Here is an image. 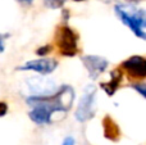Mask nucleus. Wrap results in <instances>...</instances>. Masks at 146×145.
I'll return each mask as SVG.
<instances>
[{
	"mask_svg": "<svg viewBox=\"0 0 146 145\" xmlns=\"http://www.w3.org/2000/svg\"><path fill=\"white\" fill-rule=\"evenodd\" d=\"M74 100V90L69 85H63L55 92L48 95H31L26 99L31 107L28 117L38 126L50 125L51 117L55 112L67 113Z\"/></svg>",
	"mask_w": 146,
	"mask_h": 145,
	"instance_id": "1",
	"label": "nucleus"
},
{
	"mask_svg": "<svg viewBox=\"0 0 146 145\" xmlns=\"http://www.w3.org/2000/svg\"><path fill=\"white\" fill-rule=\"evenodd\" d=\"M114 12L122 21V23L128 26L137 37L146 39V12L142 8H136L133 4H118L114 7Z\"/></svg>",
	"mask_w": 146,
	"mask_h": 145,
	"instance_id": "2",
	"label": "nucleus"
},
{
	"mask_svg": "<svg viewBox=\"0 0 146 145\" xmlns=\"http://www.w3.org/2000/svg\"><path fill=\"white\" fill-rule=\"evenodd\" d=\"M55 43L60 55L71 58L78 54V35L66 23L56 28Z\"/></svg>",
	"mask_w": 146,
	"mask_h": 145,
	"instance_id": "3",
	"label": "nucleus"
},
{
	"mask_svg": "<svg viewBox=\"0 0 146 145\" xmlns=\"http://www.w3.org/2000/svg\"><path fill=\"white\" fill-rule=\"evenodd\" d=\"M96 112V87L94 85H87L83 90L78 107L76 109L74 117L78 122H87L95 116Z\"/></svg>",
	"mask_w": 146,
	"mask_h": 145,
	"instance_id": "4",
	"label": "nucleus"
},
{
	"mask_svg": "<svg viewBox=\"0 0 146 145\" xmlns=\"http://www.w3.org/2000/svg\"><path fill=\"white\" fill-rule=\"evenodd\" d=\"M58 67V61L53 58H45L41 57L38 59H33V61H28L26 63L18 66L17 71H33L40 73L41 76H46L50 74L51 72H54Z\"/></svg>",
	"mask_w": 146,
	"mask_h": 145,
	"instance_id": "5",
	"label": "nucleus"
},
{
	"mask_svg": "<svg viewBox=\"0 0 146 145\" xmlns=\"http://www.w3.org/2000/svg\"><path fill=\"white\" fill-rule=\"evenodd\" d=\"M122 68L131 78L142 80L146 77V59L141 55H132L122 62Z\"/></svg>",
	"mask_w": 146,
	"mask_h": 145,
	"instance_id": "6",
	"label": "nucleus"
},
{
	"mask_svg": "<svg viewBox=\"0 0 146 145\" xmlns=\"http://www.w3.org/2000/svg\"><path fill=\"white\" fill-rule=\"evenodd\" d=\"M82 63L88 72V76L92 80H96L106 68H108V59L100 55H83Z\"/></svg>",
	"mask_w": 146,
	"mask_h": 145,
	"instance_id": "7",
	"label": "nucleus"
},
{
	"mask_svg": "<svg viewBox=\"0 0 146 145\" xmlns=\"http://www.w3.org/2000/svg\"><path fill=\"white\" fill-rule=\"evenodd\" d=\"M122 80H123V73L119 68H115L110 72V80L108 82H101L100 87L105 91V94L108 96H113L121 86Z\"/></svg>",
	"mask_w": 146,
	"mask_h": 145,
	"instance_id": "8",
	"label": "nucleus"
},
{
	"mask_svg": "<svg viewBox=\"0 0 146 145\" xmlns=\"http://www.w3.org/2000/svg\"><path fill=\"white\" fill-rule=\"evenodd\" d=\"M103 130L104 138H106L110 141H118L121 138V130L119 126L110 116H105L103 118Z\"/></svg>",
	"mask_w": 146,
	"mask_h": 145,
	"instance_id": "9",
	"label": "nucleus"
},
{
	"mask_svg": "<svg viewBox=\"0 0 146 145\" xmlns=\"http://www.w3.org/2000/svg\"><path fill=\"white\" fill-rule=\"evenodd\" d=\"M66 1L67 0H44V4L50 9H59V8L64 7Z\"/></svg>",
	"mask_w": 146,
	"mask_h": 145,
	"instance_id": "10",
	"label": "nucleus"
},
{
	"mask_svg": "<svg viewBox=\"0 0 146 145\" xmlns=\"http://www.w3.org/2000/svg\"><path fill=\"white\" fill-rule=\"evenodd\" d=\"M51 50H53V46H51L50 44H48V45L40 46V48L36 50V54H37L38 57H45V55H48L49 53H51Z\"/></svg>",
	"mask_w": 146,
	"mask_h": 145,
	"instance_id": "11",
	"label": "nucleus"
},
{
	"mask_svg": "<svg viewBox=\"0 0 146 145\" xmlns=\"http://www.w3.org/2000/svg\"><path fill=\"white\" fill-rule=\"evenodd\" d=\"M131 87L135 89L142 98H146V85L142 84V82H139V84H131Z\"/></svg>",
	"mask_w": 146,
	"mask_h": 145,
	"instance_id": "12",
	"label": "nucleus"
},
{
	"mask_svg": "<svg viewBox=\"0 0 146 145\" xmlns=\"http://www.w3.org/2000/svg\"><path fill=\"white\" fill-rule=\"evenodd\" d=\"M10 37V33H0V54L5 50V40Z\"/></svg>",
	"mask_w": 146,
	"mask_h": 145,
	"instance_id": "13",
	"label": "nucleus"
},
{
	"mask_svg": "<svg viewBox=\"0 0 146 145\" xmlns=\"http://www.w3.org/2000/svg\"><path fill=\"white\" fill-rule=\"evenodd\" d=\"M8 113V104L5 102H0V117H4Z\"/></svg>",
	"mask_w": 146,
	"mask_h": 145,
	"instance_id": "14",
	"label": "nucleus"
},
{
	"mask_svg": "<svg viewBox=\"0 0 146 145\" xmlns=\"http://www.w3.org/2000/svg\"><path fill=\"white\" fill-rule=\"evenodd\" d=\"M74 144H76L74 139L71 138V136H68V138L64 139V141H63V144H62V145H74Z\"/></svg>",
	"mask_w": 146,
	"mask_h": 145,
	"instance_id": "15",
	"label": "nucleus"
},
{
	"mask_svg": "<svg viewBox=\"0 0 146 145\" xmlns=\"http://www.w3.org/2000/svg\"><path fill=\"white\" fill-rule=\"evenodd\" d=\"M68 18H69V10H63V19H64V23L68 21Z\"/></svg>",
	"mask_w": 146,
	"mask_h": 145,
	"instance_id": "16",
	"label": "nucleus"
},
{
	"mask_svg": "<svg viewBox=\"0 0 146 145\" xmlns=\"http://www.w3.org/2000/svg\"><path fill=\"white\" fill-rule=\"evenodd\" d=\"M18 3H21V4H26V5H30L33 3V0H17Z\"/></svg>",
	"mask_w": 146,
	"mask_h": 145,
	"instance_id": "17",
	"label": "nucleus"
},
{
	"mask_svg": "<svg viewBox=\"0 0 146 145\" xmlns=\"http://www.w3.org/2000/svg\"><path fill=\"white\" fill-rule=\"evenodd\" d=\"M127 3H129V4H137V3L142 1V0H126Z\"/></svg>",
	"mask_w": 146,
	"mask_h": 145,
	"instance_id": "18",
	"label": "nucleus"
},
{
	"mask_svg": "<svg viewBox=\"0 0 146 145\" xmlns=\"http://www.w3.org/2000/svg\"><path fill=\"white\" fill-rule=\"evenodd\" d=\"M100 1H103V3H110L111 0H100Z\"/></svg>",
	"mask_w": 146,
	"mask_h": 145,
	"instance_id": "19",
	"label": "nucleus"
},
{
	"mask_svg": "<svg viewBox=\"0 0 146 145\" xmlns=\"http://www.w3.org/2000/svg\"><path fill=\"white\" fill-rule=\"evenodd\" d=\"M73 1H77V3H81V1H85V0H73Z\"/></svg>",
	"mask_w": 146,
	"mask_h": 145,
	"instance_id": "20",
	"label": "nucleus"
}]
</instances>
